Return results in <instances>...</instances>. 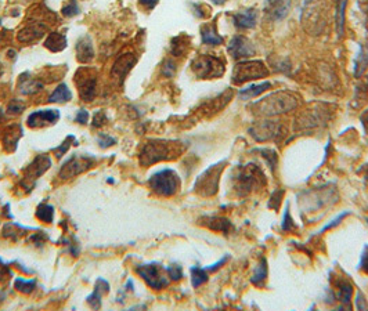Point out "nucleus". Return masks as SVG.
Segmentation results:
<instances>
[{"instance_id": "79ce46f5", "label": "nucleus", "mask_w": 368, "mask_h": 311, "mask_svg": "<svg viewBox=\"0 0 368 311\" xmlns=\"http://www.w3.org/2000/svg\"><path fill=\"white\" fill-rule=\"evenodd\" d=\"M212 1H213L215 4H223V3H224L226 0H212Z\"/></svg>"}, {"instance_id": "c9c22d12", "label": "nucleus", "mask_w": 368, "mask_h": 311, "mask_svg": "<svg viewBox=\"0 0 368 311\" xmlns=\"http://www.w3.org/2000/svg\"><path fill=\"white\" fill-rule=\"evenodd\" d=\"M7 278H11V271L7 268V265L1 263L0 260V281H4Z\"/></svg>"}, {"instance_id": "dca6fc26", "label": "nucleus", "mask_w": 368, "mask_h": 311, "mask_svg": "<svg viewBox=\"0 0 368 311\" xmlns=\"http://www.w3.org/2000/svg\"><path fill=\"white\" fill-rule=\"evenodd\" d=\"M201 39L205 45L209 46H217L223 43V38L216 32L215 25H205L201 28Z\"/></svg>"}, {"instance_id": "6ab92c4d", "label": "nucleus", "mask_w": 368, "mask_h": 311, "mask_svg": "<svg viewBox=\"0 0 368 311\" xmlns=\"http://www.w3.org/2000/svg\"><path fill=\"white\" fill-rule=\"evenodd\" d=\"M204 224L208 226L209 228L215 230V231H220V233H228V230L231 228V223L223 218V217H209V218H204Z\"/></svg>"}, {"instance_id": "58836bf2", "label": "nucleus", "mask_w": 368, "mask_h": 311, "mask_svg": "<svg viewBox=\"0 0 368 311\" xmlns=\"http://www.w3.org/2000/svg\"><path fill=\"white\" fill-rule=\"evenodd\" d=\"M360 268H361V270H364L366 273H368V253H367V249H366V252L363 253V257H361V262H360Z\"/></svg>"}, {"instance_id": "9b49d317", "label": "nucleus", "mask_w": 368, "mask_h": 311, "mask_svg": "<svg viewBox=\"0 0 368 311\" xmlns=\"http://www.w3.org/2000/svg\"><path fill=\"white\" fill-rule=\"evenodd\" d=\"M75 83L79 86V94L83 101H92L96 94V78L93 75H82V71L75 75Z\"/></svg>"}, {"instance_id": "f03ea898", "label": "nucleus", "mask_w": 368, "mask_h": 311, "mask_svg": "<svg viewBox=\"0 0 368 311\" xmlns=\"http://www.w3.org/2000/svg\"><path fill=\"white\" fill-rule=\"evenodd\" d=\"M148 184L152 191L160 197H172L179 189L180 179L175 170L163 169L152 174Z\"/></svg>"}, {"instance_id": "f8f14e48", "label": "nucleus", "mask_w": 368, "mask_h": 311, "mask_svg": "<svg viewBox=\"0 0 368 311\" xmlns=\"http://www.w3.org/2000/svg\"><path fill=\"white\" fill-rule=\"evenodd\" d=\"M291 9V0H266V14L272 21L283 19Z\"/></svg>"}, {"instance_id": "4be33fe9", "label": "nucleus", "mask_w": 368, "mask_h": 311, "mask_svg": "<svg viewBox=\"0 0 368 311\" xmlns=\"http://www.w3.org/2000/svg\"><path fill=\"white\" fill-rule=\"evenodd\" d=\"M45 46L51 51H61L66 46V38L60 33H51L45 42Z\"/></svg>"}, {"instance_id": "1a4fd4ad", "label": "nucleus", "mask_w": 368, "mask_h": 311, "mask_svg": "<svg viewBox=\"0 0 368 311\" xmlns=\"http://www.w3.org/2000/svg\"><path fill=\"white\" fill-rule=\"evenodd\" d=\"M228 53L234 58H246V57L255 54V47L249 39L241 36V35H237L228 43Z\"/></svg>"}, {"instance_id": "a18cd8bd", "label": "nucleus", "mask_w": 368, "mask_h": 311, "mask_svg": "<svg viewBox=\"0 0 368 311\" xmlns=\"http://www.w3.org/2000/svg\"><path fill=\"white\" fill-rule=\"evenodd\" d=\"M0 24H1V19H0Z\"/></svg>"}, {"instance_id": "6e6552de", "label": "nucleus", "mask_w": 368, "mask_h": 311, "mask_svg": "<svg viewBox=\"0 0 368 311\" xmlns=\"http://www.w3.org/2000/svg\"><path fill=\"white\" fill-rule=\"evenodd\" d=\"M257 173H259V169L254 168V165H248L245 168L238 170V174L236 177L237 189L242 191L244 194H248L249 191H252L254 187L259 183V179L263 177V174L259 177Z\"/></svg>"}, {"instance_id": "7ed1b4c3", "label": "nucleus", "mask_w": 368, "mask_h": 311, "mask_svg": "<svg viewBox=\"0 0 368 311\" xmlns=\"http://www.w3.org/2000/svg\"><path fill=\"white\" fill-rule=\"evenodd\" d=\"M269 75V69L262 61H244L237 64L233 71V83L242 85L249 80L262 79Z\"/></svg>"}, {"instance_id": "20e7f679", "label": "nucleus", "mask_w": 368, "mask_h": 311, "mask_svg": "<svg viewBox=\"0 0 368 311\" xmlns=\"http://www.w3.org/2000/svg\"><path fill=\"white\" fill-rule=\"evenodd\" d=\"M192 71L201 79H212L220 78L224 74L226 66L224 62L213 56H201L192 61Z\"/></svg>"}, {"instance_id": "e433bc0d", "label": "nucleus", "mask_w": 368, "mask_h": 311, "mask_svg": "<svg viewBox=\"0 0 368 311\" xmlns=\"http://www.w3.org/2000/svg\"><path fill=\"white\" fill-rule=\"evenodd\" d=\"M348 215H349V213H346V212H343V213H340L339 216L336 217V218H335V220H332V223H330V224H327V226H325V227H322V230H321L320 233H324V231H327V230H328V228H331V227L338 226V224H339V223H340V220H342V218H343V217H346V216H348Z\"/></svg>"}, {"instance_id": "f257e3e1", "label": "nucleus", "mask_w": 368, "mask_h": 311, "mask_svg": "<svg viewBox=\"0 0 368 311\" xmlns=\"http://www.w3.org/2000/svg\"><path fill=\"white\" fill-rule=\"evenodd\" d=\"M256 107V112L263 113V115H278V113H285L293 109L296 107V98L291 93L287 92H277L273 93L263 100L254 104Z\"/></svg>"}, {"instance_id": "473e14b6", "label": "nucleus", "mask_w": 368, "mask_h": 311, "mask_svg": "<svg viewBox=\"0 0 368 311\" xmlns=\"http://www.w3.org/2000/svg\"><path fill=\"white\" fill-rule=\"evenodd\" d=\"M24 108H25V105L21 104L19 101H17V100H13V101L9 104V112L13 113V115L21 113L24 111Z\"/></svg>"}, {"instance_id": "412c9836", "label": "nucleus", "mask_w": 368, "mask_h": 311, "mask_svg": "<svg viewBox=\"0 0 368 311\" xmlns=\"http://www.w3.org/2000/svg\"><path fill=\"white\" fill-rule=\"evenodd\" d=\"M367 66H368V45L367 46L361 45V46H360L359 54H357V58H356V71H354V75L356 76L363 75Z\"/></svg>"}, {"instance_id": "ddd939ff", "label": "nucleus", "mask_w": 368, "mask_h": 311, "mask_svg": "<svg viewBox=\"0 0 368 311\" xmlns=\"http://www.w3.org/2000/svg\"><path fill=\"white\" fill-rule=\"evenodd\" d=\"M60 118V112L58 109H42V111H36V112H32L28 116V123L29 127H39L42 124H46V123H56V121H58Z\"/></svg>"}, {"instance_id": "b1692460", "label": "nucleus", "mask_w": 368, "mask_h": 311, "mask_svg": "<svg viewBox=\"0 0 368 311\" xmlns=\"http://www.w3.org/2000/svg\"><path fill=\"white\" fill-rule=\"evenodd\" d=\"M21 83H19V92L22 94H32L35 92H39L42 83H39L36 80H32L31 78H21Z\"/></svg>"}, {"instance_id": "c03bdc74", "label": "nucleus", "mask_w": 368, "mask_h": 311, "mask_svg": "<svg viewBox=\"0 0 368 311\" xmlns=\"http://www.w3.org/2000/svg\"><path fill=\"white\" fill-rule=\"evenodd\" d=\"M1 118H3V112H1V109H0V121H1Z\"/></svg>"}, {"instance_id": "f3484780", "label": "nucleus", "mask_w": 368, "mask_h": 311, "mask_svg": "<svg viewBox=\"0 0 368 311\" xmlns=\"http://www.w3.org/2000/svg\"><path fill=\"white\" fill-rule=\"evenodd\" d=\"M110 291V285L104 280H98L97 281V285H96V291L93 292V295H90L87 297V302L92 307L95 309H98L101 306V295L103 293H107Z\"/></svg>"}, {"instance_id": "5701e85b", "label": "nucleus", "mask_w": 368, "mask_h": 311, "mask_svg": "<svg viewBox=\"0 0 368 311\" xmlns=\"http://www.w3.org/2000/svg\"><path fill=\"white\" fill-rule=\"evenodd\" d=\"M133 64H134V61H132V57L129 56V54L122 57V58H119V60L115 62V65H113L112 68V74L115 75V74L118 72V76L121 78V76H123L125 74L129 72V69L132 68Z\"/></svg>"}, {"instance_id": "4468645a", "label": "nucleus", "mask_w": 368, "mask_h": 311, "mask_svg": "<svg viewBox=\"0 0 368 311\" xmlns=\"http://www.w3.org/2000/svg\"><path fill=\"white\" fill-rule=\"evenodd\" d=\"M256 19H257V11L256 10H241L234 16V24L240 29H251L256 25Z\"/></svg>"}, {"instance_id": "4c0bfd02", "label": "nucleus", "mask_w": 368, "mask_h": 311, "mask_svg": "<svg viewBox=\"0 0 368 311\" xmlns=\"http://www.w3.org/2000/svg\"><path fill=\"white\" fill-rule=\"evenodd\" d=\"M76 122L82 123V124H86L87 121H89V112L85 111V109H80L79 112L76 113V118H75Z\"/></svg>"}, {"instance_id": "39448f33", "label": "nucleus", "mask_w": 368, "mask_h": 311, "mask_svg": "<svg viewBox=\"0 0 368 311\" xmlns=\"http://www.w3.org/2000/svg\"><path fill=\"white\" fill-rule=\"evenodd\" d=\"M224 169V162H220L216 165H212L209 169H207L197 180L195 183V189L199 195L202 197H212L217 192L219 188V180L220 174Z\"/></svg>"}, {"instance_id": "72a5a7b5", "label": "nucleus", "mask_w": 368, "mask_h": 311, "mask_svg": "<svg viewBox=\"0 0 368 311\" xmlns=\"http://www.w3.org/2000/svg\"><path fill=\"white\" fill-rule=\"evenodd\" d=\"M98 144H100V147H101V148H107V147H110V145H113V144H115V139L110 137L108 134L101 133V134H100V139H98Z\"/></svg>"}, {"instance_id": "a19ab883", "label": "nucleus", "mask_w": 368, "mask_h": 311, "mask_svg": "<svg viewBox=\"0 0 368 311\" xmlns=\"http://www.w3.org/2000/svg\"><path fill=\"white\" fill-rule=\"evenodd\" d=\"M143 6H145L147 9H154L158 3V0H140Z\"/></svg>"}, {"instance_id": "a878e982", "label": "nucleus", "mask_w": 368, "mask_h": 311, "mask_svg": "<svg viewBox=\"0 0 368 311\" xmlns=\"http://www.w3.org/2000/svg\"><path fill=\"white\" fill-rule=\"evenodd\" d=\"M266 277H267V263H266V259H262L256 267L255 274L252 277V282L255 283L256 286H263Z\"/></svg>"}, {"instance_id": "49530a36", "label": "nucleus", "mask_w": 368, "mask_h": 311, "mask_svg": "<svg viewBox=\"0 0 368 311\" xmlns=\"http://www.w3.org/2000/svg\"><path fill=\"white\" fill-rule=\"evenodd\" d=\"M367 221H368V218H367Z\"/></svg>"}, {"instance_id": "393cba45", "label": "nucleus", "mask_w": 368, "mask_h": 311, "mask_svg": "<svg viewBox=\"0 0 368 311\" xmlns=\"http://www.w3.org/2000/svg\"><path fill=\"white\" fill-rule=\"evenodd\" d=\"M208 281V274L207 268H199V267H191V283L194 288H198L199 285L205 283Z\"/></svg>"}, {"instance_id": "2eb2a0df", "label": "nucleus", "mask_w": 368, "mask_h": 311, "mask_svg": "<svg viewBox=\"0 0 368 311\" xmlns=\"http://www.w3.org/2000/svg\"><path fill=\"white\" fill-rule=\"evenodd\" d=\"M76 53H78V60L80 62H87L90 61L93 57H95V50H93V45H92V40L85 36L82 38L78 45H76Z\"/></svg>"}, {"instance_id": "a211bd4d", "label": "nucleus", "mask_w": 368, "mask_h": 311, "mask_svg": "<svg viewBox=\"0 0 368 311\" xmlns=\"http://www.w3.org/2000/svg\"><path fill=\"white\" fill-rule=\"evenodd\" d=\"M269 87H270V83H269V82L256 83V85L248 86L245 89H241L238 95H240L242 100H249V98H254V97H257L259 94H262V93L266 92Z\"/></svg>"}, {"instance_id": "c756f323", "label": "nucleus", "mask_w": 368, "mask_h": 311, "mask_svg": "<svg viewBox=\"0 0 368 311\" xmlns=\"http://www.w3.org/2000/svg\"><path fill=\"white\" fill-rule=\"evenodd\" d=\"M33 286H35V281H32V280L31 281H25L22 278H18L16 281V288L22 293H31L32 289H33Z\"/></svg>"}, {"instance_id": "ea45409f", "label": "nucleus", "mask_w": 368, "mask_h": 311, "mask_svg": "<svg viewBox=\"0 0 368 311\" xmlns=\"http://www.w3.org/2000/svg\"><path fill=\"white\" fill-rule=\"evenodd\" d=\"M227 259H228V257H223V259H222L220 262H217V263L212 264V265H209V267H207V270H209V271H215V270H217L219 267H222V264L226 263Z\"/></svg>"}, {"instance_id": "9d476101", "label": "nucleus", "mask_w": 368, "mask_h": 311, "mask_svg": "<svg viewBox=\"0 0 368 311\" xmlns=\"http://www.w3.org/2000/svg\"><path fill=\"white\" fill-rule=\"evenodd\" d=\"M92 165V162L89 160V158L86 156H74L71 159H68L64 163L63 169L60 171V177L65 179V177H72L75 174L82 173L83 170H86L89 166Z\"/></svg>"}, {"instance_id": "7c9ffc66", "label": "nucleus", "mask_w": 368, "mask_h": 311, "mask_svg": "<svg viewBox=\"0 0 368 311\" xmlns=\"http://www.w3.org/2000/svg\"><path fill=\"white\" fill-rule=\"evenodd\" d=\"M166 271H168V275H169L173 281H179V280H181V277H183L181 267H180V265H177V264L169 265V267L166 268Z\"/></svg>"}, {"instance_id": "423d86ee", "label": "nucleus", "mask_w": 368, "mask_h": 311, "mask_svg": "<svg viewBox=\"0 0 368 311\" xmlns=\"http://www.w3.org/2000/svg\"><path fill=\"white\" fill-rule=\"evenodd\" d=\"M160 270L162 268L160 267V264L151 263L139 265L136 271L145 282L151 286L152 289H162L169 283V280L162 274Z\"/></svg>"}, {"instance_id": "aec40b11", "label": "nucleus", "mask_w": 368, "mask_h": 311, "mask_svg": "<svg viewBox=\"0 0 368 311\" xmlns=\"http://www.w3.org/2000/svg\"><path fill=\"white\" fill-rule=\"evenodd\" d=\"M72 98V93L71 90L68 89L66 85H60L57 87L56 90L53 92V94L48 97V101L50 103H66Z\"/></svg>"}, {"instance_id": "2f4dec72", "label": "nucleus", "mask_w": 368, "mask_h": 311, "mask_svg": "<svg viewBox=\"0 0 368 311\" xmlns=\"http://www.w3.org/2000/svg\"><path fill=\"white\" fill-rule=\"evenodd\" d=\"M78 13H79V7H78L76 1H71L69 4H66V6L63 7V14L65 17H74Z\"/></svg>"}, {"instance_id": "c85d7f7f", "label": "nucleus", "mask_w": 368, "mask_h": 311, "mask_svg": "<svg viewBox=\"0 0 368 311\" xmlns=\"http://www.w3.org/2000/svg\"><path fill=\"white\" fill-rule=\"evenodd\" d=\"M348 0H338L336 1V18H338V32L339 35L343 33V25H345V9H346Z\"/></svg>"}, {"instance_id": "0eeeda50", "label": "nucleus", "mask_w": 368, "mask_h": 311, "mask_svg": "<svg viewBox=\"0 0 368 311\" xmlns=\"http://www.w3.org/2000/svg\"><path fill=\"white\" fill-rule=\"evenodd\" d=\"M169 144L165 141H155L144 147L142 152L143 165H151L158 160L168 159L169 156Z\"/></svg>"}, {"instance_id": "cd10ccee", "label": "nucleus", "mask_w": 368, "mask_h": 311, "mask_svg": "<svg viewBox=\"0 0 368 311\" xmlns=\"http://www.w3.org/2000/svg\"><path fill=\"white\" fill-rule=\"evenodd\" d=\"M339 288V297L343 304H348L350 306V299H352V295H353V288L349 282L343 281L338 285Z\"/></svg>"}, {"instance_id": "bb28decb", "label": "nucleus", "mask_w": 368, "mask_h": 311, "mask_svg": "<svg viewBox=\"0 0 368 311\" xmlns=\"http://www.w3.org/2000/svg\"><path fill=\"white\" fill-rule=\"evenodd\" d=\"M36 216L40 220L46 221V223H51L53 221V216H54V207L50 206L48 203H43L38 207Z\"/></svg>"}, {"instance_id": "f704fd0d", "label": "nucleus", "mask_w": 368, "mask_h": 311, "mask_svg": "<svg viewBox=\"0 0 368 311\" xmlns=\"http://www.w3.org/2000/svg\"><path fill=\"white\" fill-rule=\"evenodd\" d=\"M281 227H283L284 231H289L291 228H293V223H292V218L289 217V212H288V207L285 209V213H284V218H283V223H281Z\"/></svg>"}, {"instance_id": "37998d69", "label": "nucleus", "mask_w": 368, "mask_h": 311, "mask_svg": "<svg viewBox=\"0 0 368 311\" xmlns=\"http://www.w3.org/2000/svg\"><path fill=\"white\" fill-rule=\"evenodd\" d=\"M3 297H4V296H3V293L0 292V302H1V300H3Z\"/></svg>"}]
</instances>
